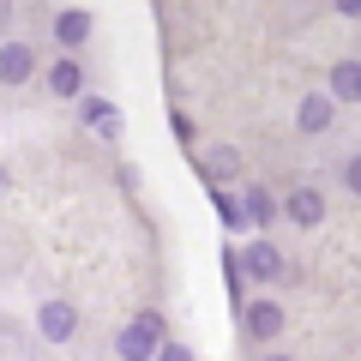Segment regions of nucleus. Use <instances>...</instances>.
Instances as JSON below:
<instances>
[{
	"label": "nucleus",
	"instance_id": "obj_8",
	"mask_svg": "<svg viewBox=\"0 0 361 361\" xmlns=\"http://www.w3.org/2000/svg\"><path fill=\"white\" fill-rule=\"evenodd\" d=\"M85 121H90V127H103L109 139L121 133V121H115V103H103V97H85Z\"/></svg>",
	"mask_w": 361,
	"mask_h": 361
},
{
	"label": "nucleus",
	"instance_id": "obj_2",
	"mask_svg": "<svg viewBox=\"0 0 361 361\" xmlns=\"http://www.w3.org/2000/svg\"><path fill=\"white\" fill-rule=\"evenodd\" d=\"M241 265H247V277H259V283H277V277H283V253H277L271 241H247Z\"/></svg>",
	"mask_w": 361,
	"mask_h": 361
},
{
	"label": "nucleus",
	"instance_id": "obj_6",
	"mask_svg": "<svg viewBox=\"0 0 361 361\" xmlns=\"http://www.w3.org/2000/svg\"><path fill=\"white\" fill-rule=\"evenodd\" d=\"M0 78H6V85L30 78V49L25 42H6V49H0Z\"/></svg>",
	"mask_w": 361,
	"mask_h": 361
},
{
	"label": "nucleus",
	"instance_id": "obj_5",
	"mask_svg": "<svg viewBox=\"0 0 361 361\" xmlns=\"http://www.w3.org/2000/svg\"><path fill=\"white\" fill-rule=\"evenodd\" d=\"M331 97H337V103H361V66L355 61H337L331 66Z\"/></svg>",
	"mask_w": 361,
	"mask_h": 361
},
{
	"label": "nucleus",
	"instance_id": "obj_11",
	"mask_svg": "<svg viewBox=\"0 0 361 361\" xmlns=\"http://www.w3.org/2000/svg\"><path fill=\"white\" fill-rule=\"evenodd\" d=\"M54 37H61V42H85V37H90V13H61Z\"/></svg>",
	"mask_w": 361,
	"mask_h": 361
},
{
	"label": "nucleus",
	"instance_id": "obj_10",
	"mask_svg": "<svg viewBox=\"0 0 361 361\" xmlns=\"http://www.w3.org/2000/svg\"><path fill=\"white\" fill-rule=\"evenodd\" d=\"M49 90H54V97H78V66L73 61H54L49 66Z\"/></svg>",
	"mask_w": 361,
	"mask_h": 361
},
{
	"label": "nucleus",
	"instance_id": "obj_15",
	"mask_svg": "<svg viewBox=\"0 0 361 361\" xmlns=\"http://www.w3.org/2000/svg\"><path fill=\"white\" fill-rule=\"evenodd\" d=\"M337 13H343V18H361V0H337Z\"/></svg>",
	"mask_w": 361,
	"mask_h": 361
},
{
	"label": "nucleus",
	"instance_id": "obj_3",
	"mask_svg": "<svg viewBox=\"0 0 361 361\" xmlns=\"http://www.w3.org/2000/svg\"><path fill=\"white\" fill-rule=\"evenodd\" d=\"M73 325H78V313L66 307V301H42V313H37V331L49 337V343H66V337H73Z\"/></svg>",
	"mask_w": 361,
	"mask_h": 361
},
{
	"label": "nucleus",
	"instance_id": "obj_7",
	"mask_svg": "<svg viewBox=\"0 0 361 361\" xmlns=\"http://www.w3.org/2000/svg\"><path fill=\"white\" fill-rule=\"evenodd\" d=\"M289 217H295V223H319L325 217V199L313 193V187H295V193H289Z\"/></svg>",
	"mask_w": 361,
	"mask_h": 361
},
{
	"label": "nucleus",
	"instance_id": "obj_12",
	"mask_svg": "<svg viewBox=\"0 0 361 361\" xmlns=\"http://www.w3.org/2000/svg\"><path fill=\"white\" fill-rule=\"evenodd\" d=\"M247 217H253V223H271V217H277V199L253 187V193H247Z\"/></svg>",
	"mask_w": 361,
	"mask_h": 361
},
{
	"label": "nucleus",
	"instance_id": "obj_14",
	"mask_svg": "<svg viewBox=\"0 0 361 361\" xmlns=\"http://www.w3.org/2000/svg\"><path fill=\"white\" fill-rule=\"evenodd\" d=\"M343 180H349V193H361V157H349V175Z\"/></svg>",
	"mask_w": 361,
	"mask_h": 361
},
{
	"label": "nucleus",
	"instance_id": "obj_4",
	"mask_svg": "<svg viewBox=\"0 0 361 361\" xmlns=\"http://www.w3.org/2000/svg\"><path fill=\"white\" fill-rule=\"evenodd\" d=\"M247 331H253L259 343H271V337L283 331V307H277V301H253V307H247Z\"/></svg>",
	"mask_w": 361,
	"mask_h": 361
},
{
	"label": "nucleus",
	"instance_id": "obj_13",
	"mask_svg": "<svg viewBox=\"0 0 361 361\" xmlns=\"http://www.w3.org/2000/svg\"><path fill=\"white\" fill-rule=\"evenodd\" d=\"M157 361H193V349H180V343H163V355Z\"/></svg>",
	"mask_w": 361,
	"mask_h": 361
},
{
	"label": "nucleus",
	"instance_id": "obj_16",
	"mask_svg": "<svg viewBox=\"0 0 361 361\" xmlns=\"http://www.w3.org/2000/svg\"><path fill=\"white\" fill-rule=\"evenodd\" d=\"M265 361H289V355H265Z\"/></svg>",
	"mask_w": 361,
	"mask_h": 361
},
{
	"label": "nucleus",
	"instance_id": "obj_1",
	"mask_svg": "<svg viewBox=\"0 0 361 361\" xmlns=\"http://www.w3.org/2000/svg\"><path fill=\"white\" fill-rule=\"evenodd\" d=\"M115 349H121V361H157L163 355V319H157V313H139V319L121 331Z\"/></svg>",
	"mask_w": 361,
	"mask_h": 361
},
{
	"label": "nucleus",
	"instance_id": "obj_9",
	"mask_svg": "<svg viewBox=\"0 0 361 361\" xmlns=\"http://www.w3.org/2000/svg\"><path fill=\"white\" fill-rule=\"evenodd\" d=\"M301 127H307V133L331 127V97H307V103H301Z\"/></svg>",
	"mask_w": 361,
	"mask_h": 361
}]
</instances>
